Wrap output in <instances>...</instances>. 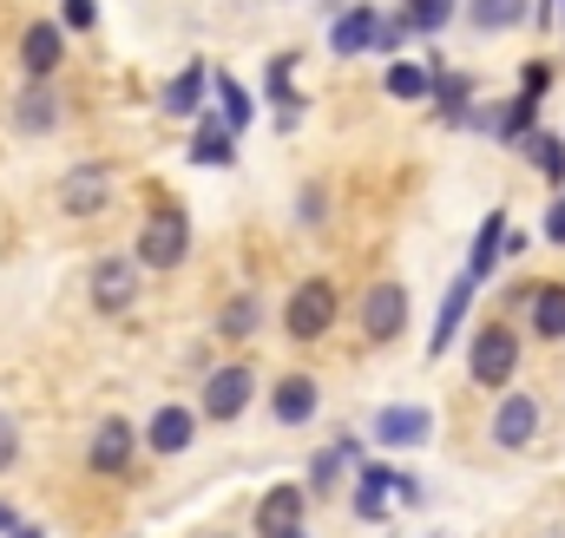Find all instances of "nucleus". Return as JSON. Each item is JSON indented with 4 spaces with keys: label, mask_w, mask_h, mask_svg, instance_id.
<instances>
[{
    "label": "nucleus",
    "mask_w": 565,
    "mask_h": 538,
    "mask_svg": "<svg viewBox=\"0 0 565 538\" xmlns=\"http://www.w3.org/2000/svg\"><path fill=\"white\" fill-rule=\"evenodd\" d=\"M546 237H553V244H565V197L553 204V217H546Z\"/></svg>",
    "instance_id": "obj_37"
},
{
    "label": "nucleus",
    "mask_w": 565,
    "mask_h": 538,
    "mask_svg": "<svg viewBox=\"0 0 565 538\" xmlns=\"http://www.w3.org/2000/svg\"><path fill=\"white\" fill-rule=\"evenodd\" d=\"M382 93L388 99H402V106H427L434 99V60H388V73H382Z\"/></svg>",
    "instance_id": "obj_25"
},
{
    "label": "nucleus",
    "mask_w": 565,
    "mask_h": 538,
    "mask_svg": "<svg viewBox=\"0 0 565 538\" xmlns=\"http://www.w3.org/2000/svg\"><path fill=\"white\" fill-rule=\"evenodd\" d=\"M132 453H139V427H132L126 413H106V420L93 427L86 466H93V473H106V480H119V473H132Z\"/></svg>",
    "instance_id": "obj_8"
},
{
    "label": "nucleus",
    "mask_w": 565,
    "mask_h": 538,
    "mask_svg": "<svg viewBox=\"0 0 565 538\" xmlns=\"http://www.w3.org/2000/svg\"><path fill=\"white\" fill-rule=\"evenodd\" d=\"M500 237H507V211H487L480 230H473V250H467V276L473 282H487L500 269Z\"/></svg>",
    "instance_id": "obj_28"
},
{
    "label": "nucleus",
    "mask_w": 565,
    "mask_h": 538,
    "mask_svg": "<svg viewBox=\"0 0 565 538\" xmlns=\"http://www.w3.org/2000/svg\"><path fill=\"white\" fill-rule=\"evenodd\" d=\"M204 93H211V66L191 60V66H178V73L158 86V112H164V119H198V112H204Z\"/></svg>",
    "instance_id": "obj_14"
},
{
    "label": "nucleus",
    "mask_w": 565,
    "mask_h": 538,
    "mask_svg": "<svg viewBox=\"0 0 565 538\" xmlns=\"http://www.w3.org/2000/svg\"><path fill=\"white\" fill-rule=\"evenodd\" d=\"M282 538H309V526H296V532H282Z\"/></svg>",
    "instance_id": "obj_40"
},
{
    "label": "nucleus",
    "mask_w": 565,
    "mask_h": 538,
    "mask_svg": "<svg viewBox=\"0 0 565 538\" xmlns=\"http://www.w3.org/2000/svg\"><path fill=\"white\" fill-rule=\"evenodd\" d=\"M296 66H302V53H277V60L264 66V99H270L277 112H296V119H302V106H309V93L296 86Z\"/></svg>",
    "instance_id": "obj_26"
},
{
    "label": "nucleus",
    "mask_w": 565,
    "mask_h": 538,
    "mask_svg": "<svg viewBox=\"0 0 565 538\" xmlns=\"http://www.w3.org/2000/svg\"><path fill=\"white\" fill-rule=\"evenodd\" d=\"M66 40H73V33H66L60 20H26V26H20V46H13V53H20V73H26V79H53V73L66 66Z\"/></svg>",
    "instance_id": "obj_7"
},
{
    "label": "nucleus",
    "mask_w": 565,
    "mask_h": 538,
    "mask_svg": "<svg viewBox=\"0 0 565 538\" xmlns=\"http://www.w3.org/2000/svg\"><path fill=\"white\" fill-rule=\"evenodd\" d=\"M302 513H309V493L302 486H270L264 499H257V538H282L302 526Z\"/></svg>",
    "instance_id": "obj_18"
},
{
    "label": "nucleus",
    "mask_w": 565,
    "mask_h": 538,
    "mask_svg": "<svg viewBox=\"0 0 565 538\" xmlns=\"http://www.w3.org/2000/svg\"><path fill=\"white\" fill-rule=\"evenodd\" d=\"M316 407H322V388H316L309 368H289L277 388H270V413H277V427H309Z\"/></svg>",
    "instance_id": "obj_16"
},
{
    "label": "nucleus",
    "mask_w": 565,
    "mask_h": 538,
    "mask_svg": "<svg viewBox=\"0 0 565 538\" xmlns=\"http://www.w3.org/2000/svg\"><path fill=\"white\" fill-rule=\"evenodd\" d=\"M211 93H217V119H224L231 132H250V119H257V99H250V86H244L237 73L211 66Z\"/></svg>",
    "instance_id": "obj_24"
},
{
    "label": "nucleus",
    "mask_w": 565,
    "mask_h": 538,
    "mask_svg": "<svg viewBox=\"0 0 565 538\" xmlns=\"http://www.w3.org/2000/svg\"><path fill=\"white\" fill-rule=\"evenodd\" d=\"M375 33H382V7L375 0H349L329 20V53L335 60H362V53H375Z\"/></svg>",
    "instance_id": "obj_10"
},
{
    "label": "nucleus",
    "mask_w": 565,
    "mask_h": 538,
    "mask_svg": "<svg viewBox=\"0 0 565 538\" xmlns=\"http://www.w3.org/2000/svg\"><path fill=\"white\" fill-rule=\"evenodd\" d=\"M13 466H20V427L0 413V473H13Z\"/></svg>",
    "instance_id": "obj_34"
},
{
    "label": "nucleus",
    "mask_w": 565,
    "mask_h": 538,
    "mask_svg": "<svg viewBox=\"0 0 565 538\" xmlns=\"http://www.w3.org/2000/svg\"><path fill=\"white\" fill-rule=\"evenodd\" d=\"M473 33H520L533 20V0H460Z\"/></svg>",
    "instance_id": "obj_22"
},
{
    "label": "nucleus",
    "mask_w": 565,
    "mask_h": 538,
    "mask_svg": "<svg viewBox=\"0 0 565 538\" xmlns=\"http://www.w3.org/2000/svg\"><path fill=\"white\" fill-rule=\"evenodd\" d=\"M113 204V164H73L60 177V211L66 217H99Z\"/></svg>",
    "instance_id": "obj_11"
},
{
    "label": "nucleus",
    "mask_w": 565,
    "mask_h": 538,
    "mask_svg": "<svg viewBox=\"0 0 565 538\" xmlns=\"http://www.w3.org/2000/svg\"><path fill=\"white\" fill-rule=\"evenodd\" d=\"M13 526H20V513H13V506H0V532H13Z\"/></svg>",
    "instance_id": "obj_38"
},
{
    "label": "nucleus",
    "mask_w": 565,
    "mask_h": 538,
    "mask_svg": "<svg viewBox=\"0 0 565 538\" xmlns=\"http://www.w3.org/2000/svg\"><path fill=\"white\" fill-rule=\"evenodd\" d=\"M342 460H349L342 446H329V453H316V460H309V493H316V499H322V493H335V480H342Z\"/></svg>",
    "instance_id": "obj_32"
},
{
    "label": "nucleus",
    "mask_w": 565,
    "mask_h": 538,
    "mask_svg": "<svg viewBox=\"0 0 565 538\" xmlns=\"http://www.w3.org/2000/svg\"><path fill=\"white\" fill-rule=\"evenodd\" d=\"M375 440H382V446H427V440H434V413H427V407H382V413H375Z\"/></svg>",
    "instance_id": "obj_19"
},
{
    "label": "nucleus",
    "mask_w": 565,
    "mask_h": 538,
    "mask_svg": "<svg viewBox=\"0 0 565 538\" xmlns=\"http://www.w3.org/2000/svg\"><path fill=\"white\" fill-rule=\"evenodd\" d=\"M7 538H46V532H40V526H13Z\"/></svg>",
    "instance_id": "obj_39"
},
{
    "label": "nucleus",
    "mask_w": 565,
    "mask_h": 538,
    "mask_svg": "<svg viewBox=\"0 0 565 538\" xmlns=\"http://www.w3.org/2000/svg\"><path fill=\"white\" fill-rule=\"evenodd\" d=\"M191 164H211V171L237 164V132H231L217 112H198V132H191Z\"/></svg>",
    "instance_id": "obj_23"
},
{
    "label": "nucleus",
    "mask_w": 565,
    "mask_h": 538,
    "mask_svg": "<svg viewBox=\"0 0 565 538\" xmlns=\"http://www.w3.org/2000/svg\"><path fill=\"white\" fill-rule=\"evenodd\" d=\"M533 126H540V93H526V86H520L500 112H487V132L500 138V144H520Z\"/></svg>",
    "instance_id": "obj_27"
},
{
    "label": "nucleus",
    "mask_w": 565,
    "mask_h": 538,
    "mask_svg": "<svg viewBox=\"0 0 565 538\" xmlns=\"http://www.w3.org/2000/svg\"><path fill=\"white\" fill-rule=\"evenodd\" d=\"M250 401H257V368H250V362H217V368L204 375L198 420H217V427H231V420H237Z\"/></svg>",
    "instance_id": "obj_4"
},
{
    "label": "nucleus",
    "mask_w": 565,
    "mask_h": 538,
    "mask_svg": "<svg viewBox=\"0 0 565 538\" xmlns=\"http://www.w3.org/2000/svg\"><path fill=\"white\" fill-rule=\"evenodd\" d=\"M467 375H473V388L507 395L520 381V329L513 322H480L473 342H467Z\"/></svg>",
    "instance_id": "obj_2"
},
{
    "label": "nucleus",
    "mask_w": 565,
    "mask_h": 538,
    "mask_svg": "<svg viewBox=\"0 0 565 538\" xmlns=\"http://www.w3.org/2000/svg\"><path fill=\"white\" fill-rule=\"evenodd\" d=\"M264 329V295H250V289H237L224 309H217V335L224 342H250Z\"/></svg>",
    "instance_id": "obj_29"
},
{
    "label": "nucleus",
    "mask_w": 565,
    "mask_h": 538,
    "mask_svg": "<svg viewBox=\"0 0 565 538\" xmlns=\"http://www.w3.org/2000/svg\"><path fill=\"white\" fill-rule=\"evenodd\" d=\"M559 13H565V7H559Z\"/></svg>",
    "instance_id": "obj_41"
},
{
    "label": "nucleus",
    "mask_w": 565,
    "mask_h": 538,
    "mask_svg": "<svg viewBox=\"0 0 565 538\" xmlns=\"http://www.w3.org/2000/svg\"><path fill=\"white\" fill-rule=\"evenodd\" d=\"M473 99H480V86H473V73H447V66H434V112H440V126H473Z\"/></svg>",
    "instance_id": "obj_17"
},
{
    "label": "nucleus",
    "mask_w": 565,
    "mask_h": 538,
    "mask_svg": "<svg viewBox=\"0 0 565 538\" xmlns=\"http://www.w3.org/2000/svg\"><path fill=\"white\" fill-rule=\"evenodd\" d=\"M139 257H126V250H119V257H99V263H93V276H86V295H93V309H99V315H126V309H132V302H139Z\"/></svg>",
    "instance_id": "obj_6"
},
{
    "label": "nucleus",
    "mask_w": 565,
    "mask_h": 538,
    "mask_svg": "<svg viewBox=\"0 0 565 538\" xmlns=\"http://www.w3.org/2000/svg\"><path fill=\"white\" fill-rule=\"evenodd\" d=\"M526 329L540 342H565V282H533L526 289Z\"/></svg>",
    "instance_id": "obj_21"
},
{
    "label": "nucleus",
    "mask_w": 565,
    "mask_h": 538,
    "mask_svg": "<svg viewBox=\"0 0 565 538\" xmlns=\"http://www.w3.org/2000/svg\"><path fill=\"white\" fill-rule=\"evenodd\" d=\"M520 86H526V93H546V86H553V66H546V60H526Z\"/></svg>",
    "instance_id": "obj_35"
},
{
    "label": "nucleus",
    "mask_w": 565,
    "mask_h": 538,
    "mask_svg": "<svg viewBox=\"0 0 565 538\" xmlns=\"http://www.w3.org/2000/svg\"><path fill=\"white\" fill-rule=\"evenodd\" d=\"M473 295H480V282H473V276L460 269V276L447 282V302H440V322H434V335H427V355H434V362H440V355H447V342L460 335V315L473 309Z\"/></svg>",
    "instance_id": "obj_20"
},
{
    "label": "nucleus",
    "mask_w": 565,
    "mask_h": 538,
    "mask_svg": "<svg viewBox=\"0 0 565 538\" xmlns=\"http://www.w3.org/2000/svg\"><path fill=\"white\" fill-rule=\"evenodd\" d=\"M322 217H329V211H322V191L309 184V191H302V224H322Z\"/></svg>",
    "instance_id": "obj_36"
},
{
    "label": "nucleus",
    "mask_w": 565,
    "mask_h": 538,
    "mask_svg": "<svg viewBox=\"0 0 565 538\" xmlns=\"http://www.w3.org/2000/svg\"><path fill=\"white\" fill-rule=\"evenodd\" d=\"M388 493H402L408 506H422V486H415L408 473H395V466H382V460H362V480H355V513H362V519H382Z\"/></svg>",
    "instance_id": "obj_12"
},
{
    "label": "nucleus",
    "mask_w": 565,
    "mask_h": 538,
    "mask_svg": "<svg viewBox=\"0 0 565 538\" xmlns=\"http://www.w3.org/2000/svg\"><path fill=\"white\" fill-rule=\"evenodd\" d=\"M460 20V0H402V26L415 33V40H434V33H447Z\"/></svg>",
    "instance_id": "obj_31"
},
{
    "label": "nucleus",
    "mask_w": 565,
    "mask_h": 538,
    "mask_svg": "<svg viewBox=\"0 0 565 538\" xmlns=\"http://www.w3.org/2000/svg\"><path fill=\"white\" fill-rule=\"evenodd\" d=\"M60 119H66V99H60V86H53V79H26V86L13 93V132H20V138L60 132Z\"/></svg>",
    "instance_id": "obj_9"
},
{
    "label": "nucleus",
    "mask_w": 565,
    "mask_h": 538,
    "mask_svg": "<svg viewBox=\"0 0 565 538\" xmlns=\"http://www.w3.org/2000/svg\"><path fill=\"white\" fill-rule=\"evenodd\" d=\"M355 322H362V342H395L402 329H408V289L395 282V276H382V282H369L362 289V302H355Z\"/></svg>",
    "instance_id": "obj_5"
},
{
    "label": "nucleus",
    "mask_w": 565,
    "mask_h": 538,
    "mask_svg": "<svg viewBox=\"0 0 565 538\" xmlns=\"http://www.w3.org/2000/svg\"><path fill=\"white\" fill-rule=\"evenodd\" d=\"M540 440V401L533 395H507L493 407V446L500 453H526Z\"/></svg>",
    "instance_id": "obj_15"
},
{
    "label": "nucleus",
    "mask_w": 565,
    "mask_h": 538,
    "mask_svg": "<svg viewBox=\"0 0 565 538\" xmlns=\"http://www.w3.org/2000/svg\"><path fill=\"white\" fill-rule=\"evenodd\" d=\"M513 151H520V158H526V164H533L546 184H565V138H559V132H540V126H533V132L520 138Z\"/></svg>",
    "instance_id": "obj_30"
},
{
    "label": "nucleus",
    "mask_w": 565,
    "mask_h": 538,
    "mask_svg": "<svg viewBox=\"0 0 565 538\" xmlns=\"http://www.w3.org/2000/svg\"><path fill=\"white\" fill-rule=\"evenodd\" d=\"M66 33H99V0H60V13H53Z\"/></svg>",
    "instance_id": "obj_33"
},
{
    "label": "nucleus",
    "mask_w": 565,
    "mask_h": 538,
    "mask_svg": "<svg viewBox=\"0 0 565 538\" xmlns=\"http://www.w3.org/2000/svg\"><path fill=\"white\" fill-rule=\"evenodd\" d=\"M145 446L158 453V460H171V453H184L191 440H198V407H184V401H164L151 420H145V433H139Z\"/></svg>",
    "instance_id": "obj_13"
},
{
    "label": "nucleus",
    "mask_w": 565,
    "mask_h": 538,
    "mask_svg": "<svg viewBox=\"0 0 565 538\" xmlns=\"http://www.w3.org/2000/svg\"><path fill=\"white\" fill-rule=\"evenodd\" d=\"M132 257H139V269H158V276H164V269H178L184 257H191V211H184V204H171V197H158V204L145 211Z\"/></svg>",
    "instance_id": "obj_1"
},
{
    "label": "nucleus",
    "mask_w": 565,
    "mask_h": 538,
    "mask_svg": "<svg viewBox=\"0 0 565 538\" xmlns=\"http://www.w3.org/2000/svg\"><path fill=\"white\" fill-rule=\"evenodd\" d=\"M335 315H342L335 282H329V276H302V282L289 289V302H282V335H289L296 348H309V342H322V335L335 329Z\"/></svg>",
    "instance_id": "obj_3"
}]
</instances>
